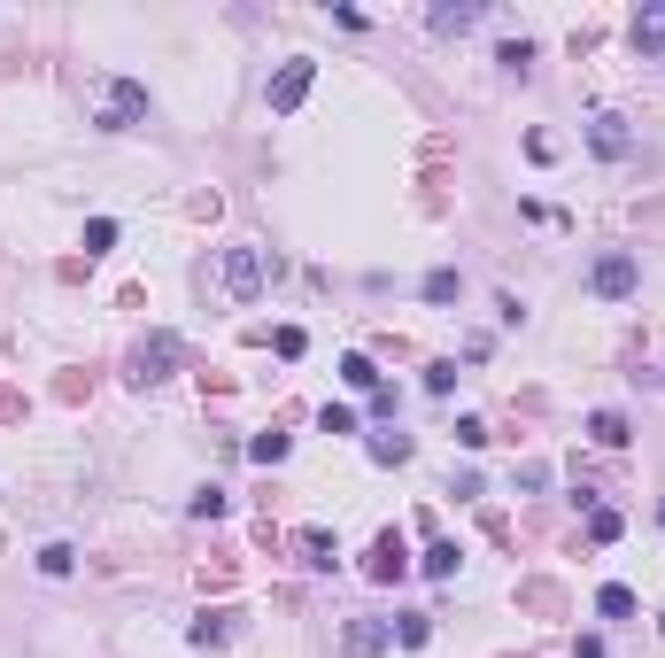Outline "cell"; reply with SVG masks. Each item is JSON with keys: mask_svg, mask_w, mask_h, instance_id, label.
I'll use <instances>...</instances> for the list:
<instances>
[{"mask_svg": "<svg viewBox=\"0 0 665 658\" xmlns=\"http://www.w3.org/2000/svg\"><path fill=\"white\" fill-rule=\"evenodd\" d=\"M147 86L140 78H109V101H101V132H132V124H147Z\"/></svg>", "mask_w": 665, "mask_h": 658, "instance_id": "6da1fadb", "label": "cell"}, {"mask_svg": "<svg viewBox=\"0 0 665 658\" xmlns=\"http://www.w3.org/2000/svg\"><path fill=\"white\" fill-rule=\"evenodd\" d=\"M642 287V264L627 256V248H611V256H596V271H588V295H604V302H627Z\"/></svg>", "mask_w": 665, "mask_h": 658, "instance_id": "7a4b0ae2", "label": "cell"}, {"mask_svg": "<svg viewBox=\"0 0 665 658\" xmlns=\"http://www.w3.org/2000/svg\"><path fill=\"white\" fill-rule=\"evenodd\" d=\"M225 295L232 302H256L263 295V248H248V240H232V248H225Z\"/></svg>", "mask_w": 665, "mask_h": 658, "instance_id": "3957f363", "label": "cell"}, {"mask_svg": "<svg viewBox=\"0 0 665 658\" xmlns=\"http://www.w3.org/2000/svg\"><path fill=\"white\" fill-rule=\"evenodd\" d=\"M310 86H318V62H310V55H294L287 70L271 78V117H294V109L310 101Z\"/></svg>", "mask_w": 665, "mask_h": 658, "instance_id": "277c9868", "label": "cell"}, {"mask_svg": "<svg viewBox=\"0 0 665 658\" xmlns=\"http://www.w3.org/2000/svg\"><path fill=\"white\" fill-rule=\"evenodd\" d=\"M171 372H178V333H147L140 349H132V380L155 388V380H171Z\"/></svg>", "mask_w": 665, "mask_h": 658, "instance_id": "5b68a950", "label": "cell"}, {"mask_svg": "<svg viewBox=\"0 0 665 658\" xmlns=\"http://www.w3.org/2000/svg\"><path fill=\"white\" fill-rule=\"evenodd\" d=\"M588 148L604 155V163H627V155H635V132H627V117L596 109V117H588Z\"/></svg>", "mask_w": 665, "mask_h": 658, "instance_id": "8992f818", "label": "cell"}, {"mask_svg": "<svg viewBox=\"0 0 665 658\" xmlns=\"http://www.w3.org/2000/svg\"><path fill=\"white\" fill-rule=\"evenodd\" d=\"M364 573H372V581H403V573H410V550H403V535H395V527H387V535H372Z\"/></svg>", "mask_w": 665, "mask_h": 658, "instance_id": "52a82bcc", "label": "cell"}, {"mask_svg": "<svg viewBox=\"0 0 665 658\" xmlns=\"http://www.w3.org/2000/svg\"><path fill=\"white\" fill-rule=\"evenodd\" d=\"M387 643H395V628H387V620H348V635H341L348 658H379Z\"/></svg>", "mask_w": 665, "mask_h": 658, "instance_id": "ba28073f", "label": "cell"}, {"mask_svg": "<svg viewBox=\"0 0 665 658\" xmlns=\"http://www.w3.org/2000/svg\"><path fill=\"white\" fill-rule=\"evenodd\" d=\"M480 16H488L480 0H441V8H434V16H426V24H434L441 39H457V31H472V24H480Z\"/></svg>", "mask_w": 665, "mask_h": 658, "instance_id": "9c48e42d", "label": "cell"}, {"mask_svg": "<svg viewBox=\"0 0 665 658\" xmlns=\"http://www.w3.org/2000/svg\"><path fill=\"white\" fill-rule=\"evenodd\" d=\"M635 47L642 55H665V0H642L635 8Z\"/></svg>", "mask_w": 665, "mask_h": 658, "instance_id": "30bf717a", "label": "cell"}, {"mask_svg": "<svg viewBox=\"0 0 665 658\" xmlns=\"http://www.w3.org/2000/svg\"><path fill=\"white\" fill-rule=\"evenodd\" d=\"M588 442H596V449H627L635 434H627V419H619V411H588Z\"/></svg>", "mask_w": 665, "mask_h": 658, "instance_id": "8fae6325", "label": "cell"}, {"mask_svg": "<svg viewBox=\"0 0 665 658\" xmlns=\"http://www.w3.org/2000/svg\"><path fill=\"white\" fill-rule=\"evenodd\" d=\"M186 635H194V651H225V643H232V612H202Z\"/></svg>", "mask_w": 665, "mask_h": 658, "instance_id": "7c38bea8", "label": "cell"}, {"mask_svg": "<svg viewBox=\"0 0 665 658\" xmlns=\"http://www.w3.org/2000/svg\"><path fill=\"white\" fill-rule=\"evenodd\" d=\"M418 566L434 573V581H457V566H464V550H457V542H426V558H418Z\"/></svg>", "mask_w": 665, "mask_h": 658, "instance_id": "4fadbf2b", "label": "cell"}, {"mask_svg": "<svg viewBox=\"0 0 665 658\" xmlns=\"http://www.w3.org/2000/svg\"><path fill=\"white\" fill-rule=\"evenodd\" d=\"M302 566H310V573H333V566H341L333 535H318V527H310V535H302Z\"/></svg>", "mask_w": 665, "mask_h": 658, "instance_id": "5bb4252c", "label": "cell"}, {"mask_svg": "<svg viewBox=\"0 0 665 658\" xmlns=\"http://www.w3.org/2000/svg\"><path fill=\"white\" fill-rule=\"evenodd\" d=\"M418 295H426V302H457V295H464V271L434 264V271H426V287H418Z\"/></svg>", "mask_w": 665, "mask_h": 658, "instance_id": "9a60e30c", "label": "cell"}, {"mask_svg": "<svg viewBox=\"0 0 665 658\" xmlns=\"http://www.w3.org/2000/svg\"><path fill=\"white\" fill-rule=\"evenodd\" d=\"M619 535H627V519H619L611 504H596V511H588V542H596V550H604V542H619Z\"/></svg>", "mask_w": 665, "mask_h": 658, "instance_id": "2e32d148", "label": "cell"}, {"mask_svg": "<svg viewBox=\"0 0 665 658\" xmlns=\"http://www.w3.org/2000/svg\"><path fill=\"white\" fill-rule=\"evenodd\" d=\"M341 380H348V388H364V395H372V388H379V364L364 357V349H348V357H341Z\"/></svg>", "mask_w": 665, "mask_h": 658, "instance_id": "e0dca14e", "label": "cell"}, {"mask_svg": "<svg viewBox=\"0 0 665 658\" xmlns=\"http://www.w3.org/2000/svg\"><path fill=\"white\" fill-rule=\"evenodd\" d=\"M596 612H604V620H635V589H619V581L596 589Z\"/></svg>", "mask_w": 665, "mask_h": 658, "instance_id": "ac0fdd59", "label": "cell"}, {"mask_svg": "<svg viewBox=\"0 0 665 658\" xmlns=\"http://www.w3.org/2000/svg\"><path fill=\"white\" fill-rule=\"evenodd\" d=\"M70 566H78V550H70V542H47V550H39V573H47V581H62Z\"/></svg>", "mask_w": 665, "mask_h": 658, "instance_id": "d6986e66", "label": "cell"}, {"mask_svg": "<svg viewBox=\"0 0 665 658\" xmlns=\"http://www.w3.org/2000/svg\"><path fill=\"white\" fill-rule=\"evenodd\" d=\"M426 635H434V620H426V612H403V628H395V643H403V651H426Z\"/></svg>", "mask_w": 665, "mask_h": 658, "instance_id": "ffe728a7", "label": "cell"}, {"mask_svg": "<svg viewBox=\"0 0 665 658\" xmlns=\"http://www.w3.org/2000/svg\"><path fill=\"white\" fill-rule=\"evenodd\" d=\"M410 457V434H372V465H403Z\"/></svg>", "mask_w": 665, "mask_h": 658, "instance_id": "44dd1931", "label": "cell"}, {"mask_svg": "<svg viewBox=\"0 0 665 658\" xmlns=\"http://www.w3.org/2000/svg\"><path fill=\"white\" fill-rule=\"evenodd\" d=\"M248 457H256V465H279V457H287V434H279V426H271V434H256V442H248Z\"/></svg>", "mask_w": 665, "mask_h": 658, "instance_id": "7402d4cb", "label": "cell"}, {"mask_svg": "<svg viewBox=\"0 0 665 658\" xmlns=\"http://www.w3.org/2000/svg\"><path fill=\"white\" fill-rule=\"evenodd\" d=\"M109 248H116V217H93L86 225V256H109Z\"/></svg>", "mask_w": 665, "mask_h": 658, "instance_id": "603a6c76", "label": "cell"}, {"mask_svg": "<svg viewBox=\"0 0 665 658\" xmlns=\"http://www.w3.org/2000/svg\"><path fill=\"white\" fill-rule=\"evenodd\" d=\"M186 511H194V519H225V488H194V504H186Z\"/></svg>", "mask_w": 665, "mask_h": 658, "instance_id": "cb8c5ba5", "label": "cell"}, {"mask_svg": "<svg viewBox=\"0 0 665 658\" xmlns=\"http://www.w3.org/2000/svg\"><path fill=\"white\" fill-rule=\"evenodd\" d=\"M318 426H325V434H356V411H348V403H325Z\"/></svg>", "mask_w": 665, "mask_h": 658, "instance_id": "d4e9b609", "label": "cell"}, {"mask_svg": "<svg viewBox=\"0 0 665 658\" xmlns=\"http://www.w3.org/2000/svg\"><path fill=\"white\" fill-rule=\"evenodd\" d=\"M457 442H464V449H488L495 434H488V419H457Z\"/></svg>", "mask_w": 665, "mask_h": 658, "instance_id": "484cf974", "label": "cell"}, {"mask_svg": "<svg viewBox=\"0 0 665 658\" xmlns=\"http://www.w3.org/2000/svg\"><path fill=\"white\" fill-rule=\"evenodd\" d=\"M457 388V364H426V395H449Z\"/></svg>", "mask_w": 665, "mask_h": 658, "instance_id": "4316f807", "label": "cell"}, {"mask_svg": "<svg viewBox=\"0 0 665 658\" xmlns=\"http://www.w3.org/2000/svg\"><path fill=\"white\" fill-rule=\"evenodd\" d=\"M495 62H503V70H519V78H526V62H534V47H526V39H511V47H503Z\"/></svg>", "mask_w": 665, "mask_h": 658, "instance_id": "83f0119b", "label": "cell"}, {"mask_svg": "<svg viewBox=\"0 0 665 658\" xmlns=\"http://www.w3.org/2000/svg\"><path fill=\"white\" fill-rule=\"evenodd\" d=\"M658 519H665V511H658Z\"/></svg>", "mask_w": 665, "mask_h": 658, "instance_id": "f1b7e54d", "label": "cell"}]
</instances>
